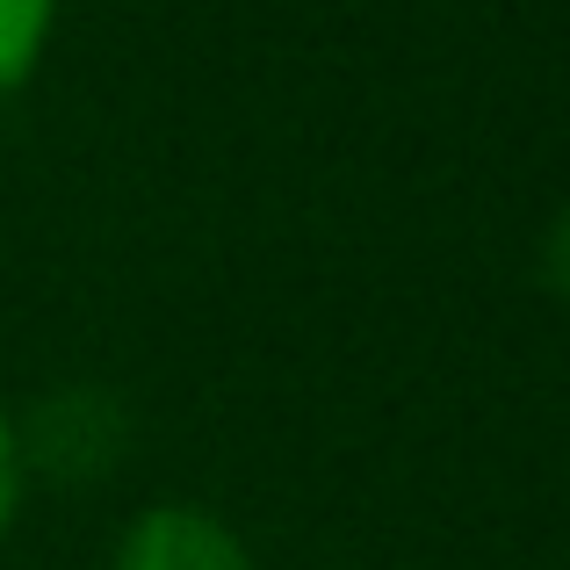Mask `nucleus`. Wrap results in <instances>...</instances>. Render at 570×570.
Listing matches in <instances>:
<instances>
[{
  "mask_svg": "<svg viewBox=\"0 0 570 570\" xmlns=\"http://www.w3.org/2000/svg\"><path fill=\"white\" fill-rule=\"evenodd\" d=\"M109 570H253V557L224 513L195 499H159L124 528Z\"/></svg>",
  "mask_w": 570,
  "mask_h": 570,
  "instance_id": "obj_1",
  "label": "nucleus"
},
{
  "mask_svg": "<svg viewBox=\"0 0 570 570\" xmlns=\"http://www.w3.org/2000/svg\"><path fill=\"white\" fill-rule=\"evenodd\" d=\"M51 22H58V0H0V101L37 80Z\"/></svg>",
  "mask_w": 570,
  "mask_h": 570,
  "instance_id": "obj_2",
  "label": "nucleus"
},
{
  "mask_svg": "<svg viewBox=\"0 0 570 570\" xmlns=\"http://www.w3.org/2000/svg\"><path fill=\"white\" fill-rule=\"evenodd\" d=\"M22 491H29L22 426H14V419H8V404H0V534L14 528V513H22Z\"/></svg>",
  "mask_w": 570,
  "mask_h": 570,
  "instance_id": "obj_3",
  "label": "nucleus"
},
{
  "mask_svg": "<svg viewBox=\"0 0 570 570\" xmlns=\"http://www.w3.org/2000/svg\"><path fill=\"white\" fill-rule=\"evenodd\" d=\"M542 275H549L557 296H570V203L557 209V224H549V238H542Z\"/></svg>",
  "mask_w": 570,
  "mask_h": 570,
  "instance_id": "obj_4",
  "label": "nucleus"
}]
</instances>
